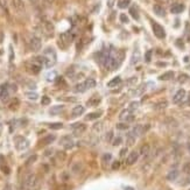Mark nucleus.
<instances>
[{
    "instance_id": "32",
    "label": "nucleus",
    "mask_w": 190,
    "mask_h": 190,
    "mask_svg": "<svg viewBox=\"0 0 190 190\" xmlns=\"http://www.w3.org/2000/svg\"><path fill=\"white\" fill-rule=\"evenodd\" d=\"M188 79H189V76H188V75H181L179 77L180 83H184V82H187Z\"/></svg>"
},
{
    "instance_id": "42",
    "label": "nucleus",
    "mask_w": 190,
    "mask_h": 190,
    "mask_svg": "<svg viewBox=\"0 0 190 190\" xmlns=\"http://www.w3.org/2000/svg\"><path fill=\"white\" fill-rule=\"evenodd\" d=\"M35 160H36V155H33L32 158L28 159V161H27V163H26V165H27V166H29V165H31V163H33Z\"/></svg>"
},
{
    "instance_id": "17",
    "label": "nucleus",
    "mask_w": 190,
    "mask_h": 190,
    "mask_svg": "<svg viewBox=\"0 0 190 190\" xmlns=\"http://www.w3.org/2000/svg\"><path fill=\"white\" fill-rule=\"evenodd\" d=\"M84 106L82 105H77L75 106L74 108H73V116L74 117H77V116H81L82 113H84Z\"/></svg>"
},
{
    "instance_id": "18",
    "label": "nucleus",
    "mask_w": 190,
    "mask_h": 190,
    "mask_svg": "<svg viewBox=\"0 0 190 190\" xmlns=\"http://www.w3.org/2000/svg\"><path fill=\"white\" fill-rule=\"evenodd\" d=\"M63 108H64V105H55L49 110V113L53 114V116H56V114H58Z\"/></svg>"
},
{
    "instance_id": "11",
    "label": "nucleus",
    "mask_w": 190,
    "mask_h": 190,
    "mask_svg": "<svg viewBox=\"0 0 190 190\" xmlns=\"http://www.w3.org/2000/svg\"><path fill=\"white\" fill-rule=\"evenodd\" d=\"M138 158H139V155H138L137 152H131V153H129V155H128L127 159H126V165L131 166V165L135 163V161L138 160Z\"/></svg>"
},
{
    "instance_id": "3",
    "label": "nucleus",
    "mask_w": 190,
    "mask_h": 190,
    "mask_svg": "<svg viewBox=\"0 0 190 190\" xmlns=\"http://www.w3.org/2000/svg\"><path fill=\"white\" fill-rule=\"evenodd\" d=\"M71 41H73V35L69 32L63 33V34H61V36H60L58 46H61L62 48H65V47H68V46L71 43Z\"/></svg>"
},
{
    "instance_id": "37",
    "label": "nucleus",
    "mask_w": 190,
    "mask_h": 190,
    "mask_svg": "<svg viewBox=\"0 0 190 190\" xmlns=\"http://www.w3.org/2000/svg\"><path fill=\"white\" fill-rule=\"evenodd\" d=\"M166 106H167V102L165 100V102H160V103H158L155 107H156V108H165Z\"/></svg>"
},
{
    "instance_id": "5",
    "label": "nucleus",
    "mask_w": 190,
    "mask_h": 190,
    "mask_svg": "<svg viewBox=\"0 0 190 190\" xmlns=\"http://www.w3.org/2000/svg\"><path fill=\"white\" fill-rule=\"evenodd\" d=\"M152 27H153V33H154V35H155L156 37L163 39V37L166 36L165 29H163V27H162L161 25H159L156 22H153V23H152Z\"/></svg>"
},
{
    "instance_id": "19",
    "label": "nucleus",
    "mask_w": 190,
    "mask_h": 190,
    "mask_svg": "<svg viewBox=\"0 0 190 190\" xmlns=\"http://www.w3.org/2000/svg\"><path fill=\"white\" fill-rule=\"evenodd\" d=\"M177 176H179V170L177 169H171L168 173V175H167V180L174 181V180L177 179Z\"/></svg>"
},
{
    "instance_id": "44",
    "label": "nucleus",
    "mask_w": 190,
    "mask_h": 190,
    "mask_svg": "<svg viewBox=\"0 0 190 190\" xmlns=\"http://www.w3.org/2000/svg\"><path fill=\"white\" fill-rule=\"evenodd\" d=\"M14 58V53H13V49H12V46L10 47V61H13Z\"/></svg>"
},
{
    "instance_id": "15",
    "label": "nucleus",
    "mask_w": 190,
    "mask_h": 190,
    "mask_svg": "<svg viewBox=\"0 0 190 190\" xmlns=\"http://www.w3.org/2000/svg\"><path fill=\"white\" fill-rule=\"evenodd\" d=\"M121 120H126V121H132L133 120V116H131L129 111L127 110H124L121 113H120V117H119Z\"/></svg>"
},
{
    "instance_id": "13",
    "label": "nucleus",
    "mask_w": 190,
    "mask_h": 190,
    "mask_svg": "<svg viewBox=\"0 0 190 190\" xmlns=\"http://www.w3.org/2000/svg\"><path fill=\"white\" fill-rule=\"evenodd\" d=\"M183 10H184V6H183L182 4H175L174 6H171L170 12H171L173 14H179L181 12H183Z\"/></svg>"
},
{
    "instance_id": "29",
    "label": "nucleus",
    "mask_w": 190,
    "mask_h": 190,
    "mask_svg": "<svg viewBox=\"0 0 190 190\" xmlns=\"http://www.w3.org/2000/svg\"><path fill=\"white\" fill-rule=\"evenodd\" d=\"M49 127H50L52 129H60V128L63 127V124H62V123H54V124H50Z\"/></svg>"
},
{
    "instance_id": "8",
    "label": "nucleus",
    "mask_w": 190,
    "mask_h": 190,
    "mask_svg": "<svg viewBox=\"0 0 190 190\" xmlns=\"http://www.w3.org/2000/svg\"><path fill=\"white\" fill-rule=\"evenodd\" d=\"M12 4H13L14 10L18 12V13L25 12V2L22 0H12Z\"/></svg>"
},
{
    "instance_id": "23",
    "label": "nucleus",
    "mask_w": 190,
    "mask_h": 190,
    "mask_svg": "<svg viewBox=\"0 0 190 190\" xmlns=\"http://www.w3.org/2000/svg\"><path fill=\"white\" fill-rule=\"evenodd\" d=\"M139 61H140V53H139V50H134V53H133V56H132V60H131V63L132 64H137L139 63Z\"/></svg>"
},
{
    "instance_id": "46",
    "label": "nucleus",
    "mask_w": 190,
    "mask_h": 190,
    "mask_svg": "<svg viewBox=\"0 0 190 190\" xmlns=\"http://www.w3.org/2000/svg\"><path fill=\"white\" fill-rule=\"evenodd\" d=\"M189 169H190V165H186L184 166V171H190Z\"/></svg>"
},
{
    "instance_id": "12",
    "label": "nucleus",
    "mask_w": 190,
    "mask_h": 190,
    "mask_svg": "<svg viewBox=\"0 0 190 190\" xmlns=\"http://www.w3.org/2000/svg\"><path fill=\"white\" fill-rule=\"evenodd\" d=\"M61 145H63V147L65 149H68V148H71L74 146V142H73L70 137H63L61 139Z\"/></svg>"
},
{
    "instance_id": "16",
    "label": "nucleus",
    "mask_w": 190,
    "mask_h": 190,
    "mask_svg": "<svg viewBox=\"0 0 190 190\" xmlns=\"http://www.w3.org/2000/svg\"><path fill=\"white\" fill-rule=\"evenodd\" d=\"M19 140H20V142H15L16 144V148L18 149H25V148H27L29 146V144H28V141L26 140V139H23V138H19Z\"/></svg>"
},
{
    "instance_id": "1",
    "label": "nucleus",
    "mask_w": 190,
    "mask_h": 190,
    "mask_svg": "<svg viewBox=\"0 0 190 190\" xmlns=\"http://www.w3.org/2000/svg\"><path fill=\"white\" fill-rule=\"evenodd\" d=\"M26 67H27V70H28L29 73L36 75L41 71L43 64L41 63V61L39 60V57H35L34 60L29 61V62H27V63H26Z\"/></svg>"
},
{
    "instance_id": "4",
    "label": "nucleus",
    "mask_w": 190,
    "mask_h": 190,
    "mask_svg": "<svg viewBox=\"0 0 190 190\" xmlns=\"http://www.w3.org/2000/svg\"><path fill=\"white\" fill-rule=\"evenodd\" d=\"M41 28H42V32L44 33L47 36H53L54 35L55 28H54V25L50 21H47V20L42 21V23H41Z\"/></svg>"
},
{
    "instance_id": "6",
    "label": "nucleus",
    "mask_w": 190,
    "mask_h": 190,
    "mask_svg": "<svg viewBox=\"0 0 190 190\" xmlns=\"http://www.w3.org/2000/svg\"><path fill=\"white\" fill-rule=\"evenodd\" d=\"M29 46L33 52H39L42 47V42L37 36H32V39L29 40Z\"/></svg>"
},
{
    "instance_id": "26",
    "label": "nucleus",
    "mask_w": 190,
    "mask_h": 190,
    "mask_svg": "<svg viewBox=\"0 0 190 190\" xmlns=\"http://www.w3.org/2000/svg\"><path fill=\"white\" fill-rule=\"evenodd\" d=\"M76 92H84V91H86L88 89H86V86H85L84 83H79V84H77L76 86H75L74 89Z\"/></svg>"
},
{
    "instance_id": "7",
    "label": "nucleus",
    "mask_w": 190,
    "mask_h": 190,
    "mask_svg": "<svg viewBox=\"0 0 190 190\" xmlns=\"http://www.w3.org/2000/svg\"><path fill=\"white\" fill-rule=\"evenodd\" d=\"M184 97H186V91H184L183 89H181V90H179V91L175 94L174 98H173V102H174L175 104H180V103L183 102Z\"/></svg>"
},
{
    "instance_id": "33",
    "label": "nucleus",
    "mask_w": 190,
    "mask_h": 190,
    "mask_svg": "<svg viewBox=\"0 0 190 190\" xmlns=\"http://www.w3.org/2000/svg\"><path fill=\"white\" fill-rule=\"evenodd\" d=\"M26 96L29 98V99H37V94H35V92H27L26 94Z\"/></svg>"
},
{
    "instance_id": "2",
    "label": "nucleus",
    "mask_w": 190,
    "mask_h": 190,
    "mask_svg": "<svg viewBox=\"0 0 190 190\" xmlns=\"http://www.w3.org/2000/svg\"><path fill=\"white\" fill-rule=\"evenodd\" d=\"M39 184V180H37V176L36 175H29L27 179L25 180V187L28 190H34Z\"/></svg>"
},
{
    "instance_id": "25",
    "label": "nucleus",
    "mask_w": 190,
    "mask_h": 190,
    "mask_svg": "<svg viewBox=\"0 0 190 190\" xmlns=\"http://www.w3.org/2000/svg\"><path fill=\"white\" fill-rule=\"evenodd\" d=\"M174 77V73L173 71H168V73H166V74L161 75L160 76V79L161 81H168L170 78H173Z\"/></svg>"
},
{
    "instance_id": "24",
    "label": "nucleus",
    "mask_w": 190,
    "mask_h": 190,
    "mask_svg": "<svg viewBox=\"0 0 190 190\" xmlns=\"http://www.w3.org/2000/svg\"><path fill=\"white\" fill-rule=\"evenodd\" d=\"M84 84L85 86H86V89H92V88L96 86V81L94 78H88L84 82Z\"/></svg>"
},
{
    "instance_id": "35",
    "label": "nucleus",
    "mask_w": 190,
    "mask_h": 190,
    "mask_svg": "<svg viewBox=\"0 0 190 190\" xmlns=\"http://www.w3.org/2000/svg\"><path fill=\"white\" fill-rule=\"evenodd\" d=\"M117 128L118 129H127L128 128V124H123V123L117 124Z\"/></svg>"
},
{
    "instance_id": "39",
    "label": "nucleus",
    "mask_w": 190,
    "mask_h": 190,
    "mask_svg": "<svg viewBox=\"0 0 190 190\" xmlns=\"http://www.w3.org/2000/svg\"><path fill=\"white\" fill-rule=\"evenodd\" d=\"M120 21L124 22V23H127V22H128V18H127L126 14H120Z\"/></svg>"
},
{
    "instance_id": "38",
    "label": "nucleus",
    "mask_w": 190,
    "mask_h": 190,
    "mask_svg": "<svg viewBox=\"0 0 190 190\" xmlns=\"http://www.w3.org/2000/svg\"><path fill=\"white\" fill-rule=\"evenodd\" d=\"M150 57H152V50H148L146 55H145V61L146 62H150Z\"/></svg>"
},
{
    "instance_id": "31",
    "label": "nucleus",
    "mask_w": 190,
    "mask_h": 190,
    "mask_svg": "<svg viewBox=\"0 0 190 190\" xmlns=\"http://www.w3.org/2000/svg\"><path fill=\"white\" fill-rule=\"evenodd\" d=\"M41 103H42V105H49V104H50V98L47 97V96H43Z\"/></svg>"
},
{
    "instance_id": "47",
    "label": "nucleus",
    "mask_w": 190,
    "mask_h": 190,
    "mask_svg": "<svg viewBox=\"0 0 190 190\" xmlns=\"http://www.w3.org/2000/svg\"><path fill=\"white\" fill-rule=\"evenodd\" d=\"M34 5H39L40 4V0H31Z\"/></svg>"
},
{
    "instance_id": "49",
    "label": "nucleus",
    "mask_w": 190,
    "mask_h": 190,
    "mask_svg": "<svg viewBox=\"0 0 190 190\" xmlns=\"http://www.w3.org/2000/svg\"><path fill=\"white\" fill-rule=\"evenodd\" d=\"M5 190H11V187H10V186H8V187H7V188H5Z\"/></svg>"
},
{
    "instance_id": "20",
    "label": "nucleus",
    "mask_w": 190,
    "mask_h": 190,
    "mask_svg": "<svg viewBox=\"0 0 190 190\" xmlns=\"http://www.w3.org/2000/svg\"><path fill=\"white\" fill-rule=\"evenodd\" d=\"M99 103H100V97H98V96L91 97V98L89 99V102H88V104L90 106H97Z\"/></svg>"
},
{
    "instance_id": "50",
    "label": "nucleus",
    "mask_w": 190,
    "mask_h": 190,
    "mask_svg": "<svg viewBox=\"0 0 190 190\" xmlns=\"http://www.w3.org/2000/svg\"><path fill=\"white\" fill-rule=\"evenodd\" d=\"M188 150H189V153H190V144L188 145Z\"/></svg>"
},
{
    "instance_id": "27",
    "label": "nucleus",
    "mask_w": 190,
    "mask_h": 190,
    "mask_svg": "<svg viewBox=\"0 0 190 190\" xmlns=\"http://www.w3.org/2000/svg\"><path fill=\"white\" fill-rule=\"evenodd\" d=\"M102 116V112H94V113H90L89 116H86V120H94V119H97Z\"/></svg>"
},
{
    "instance_id": "40",
    "label": "nucleus",
    "mask_w": 190,
    "mask_h": 190,
    "mask_svg": "<svg viewBox=\"0 0 190 190\" xmlns=\"http://www.w3.org/2000/svg\"><path fill=\"white\" fill-rule=\"evenodd\" d=\"M119 167H120V162H119V161H114L113 165H112V169H113V170H117V169H119Z\"/></svg>"
},
{
    "instance_id": "30",
    "label": "nucleus",
    "mask_w": 190,
    "mask_h": 190,
    "mask_svg": "<svg viewBox=\"0 0 190 190\" xmlns=\"http://www.w3.org/2000/svg\"><path fill=\"white\" fill-rule=\"evenodd\" d=\"M0 6L5 10L6 14H8V7H7V0H0Z\"/></svg>"
},
{
    "instance_id": "43",
    "label": "nucleus",
    "mask_w": 190,
    "mask_h": 190,
    "mask_svg": "<svg viewBox=\"0 0 190 190\" xmlns=\"http://www.w3.org/2000/svg\"><path fill=\"white\" fill-rule=\"evenodd\" d=\"M121 144V138L118 137L114 139V142H113V146H118V145H120Z\"/></svg>"
},
{
    "instance_id": "28",
    "label": "nucleus",
    "mask_w": 190,
    "mask_h": 190,
    "mask_svg": "<svg viewBox=\"0 0 190 190\" xmlns=\"http://www.w3.org/2000/svg\"><path fill=\"white\" fill-rule=\"evenodd\" d=\"M129 1L131 0H119L118 1V7L119 8H126L127 6L129 5Z\"/></svg>"
},
{
    "instance_id": "21",
    "label": "nucleus",
    "mask_w": 190,
    "mask_h": 190,
    "mask_svg": "<svg viewBox=\"0 0 190 190\" xmlns=\"http://www.w3.org/2000/svg\"><path fill=\"white\" fill-rule=\"evenodd\" d=\"M54 140H55V135H48V137H46L44 139H42L40 142H41V146H46V145L52 144Z\"/></svg>"
},
{
    "instance_id": "14",
    "label": "nucleus",
    "mask_w": 190,
    "mask_h": 190,
    "mask_svg": "<svg viewBox=\"0 0 190 190\" xmlns=\"http://www.w3.org/2000/svg\"><path fill=\"white\" fill-rule=\"evenodd\" d=\"M153 10H154V13L156 15H159V16H165L166 15V11H165V8L161 5H154Z\"/></svg>"
},
{
    "instance_id": "9",
    "label": "nucleus",
    "mask_w": 190,
    "mask_h": 190,
    "mask_svg": "<svg viewBox=\"0 0 190 190\" xmlns=\"http://www.w3.org/2000/svg\"><path fill=\"white\" fill-rule=\"evenodd\" d=\"M8 98H10L8 86H7V84H5V85H2L1 89H0V99H1L2 102H6Z\"/></svg>"
},
{
    "instance_id": "45",
    "label": "nucleus",
    "mask_w": 190,
    "mask_h": 190,
    "mask_svg": "<svg viewBox=\"0 0 190 190\" xmlns=\"http://www.w3.org/2000/svg\"><path fill=\"white\" fill-rule=\"evenodd\" d=\"M131 108H135V107H138V105H139V103H135V102H134V103H132V104H131Z\"/></svg>"
},
{
    "instance_id": "36",
    "label": "nucleus",
    "mask_w": 190,
    "mask_h": 190,
    "mask_svg": "<svg viewBox=\"0 0 190 190\" xmlns=\"http://www.w3.org/2000/svg\"><path fill=\"white\" fill-rule=\"evenodd\" d=\"M148 152H149V146H148V145L142 146V148H141V154H142V155H145V154H147Z\"/></svg>"
},
{
    "instance_id": "22",
    "label": "nucleus",
    "mask_w": 190,
    "mask_h": 190,
    "mask_svg": "<svg viewBox=\"0 0 190 190\" xmlns=\"http://www.w3.org/2000/svg\"><path fill=\"white\" fill-rule=\"evenodd\" d=\"M121 82V78L118 76V77H114L112 81H110L108 83H107V86L108 88H114V86H118V84Z\"/></svg>"
},
{
    "instance_id": "41",
    "label": "nucleus",
    "mask_w": 190,
    "mask_h": 190,
    "mask_svg": "<svg viewBox=\"0 0 190 190\" xmlns=\"http://www.w3.org/2000/svg\"><path fill=\"white\" fill-rule=\"evenodd\" d=\"M116 4V0H107V7L108 8H112Z\"/></svg>"
},
{
    "instance_id": "10",
    "label": "nucleus",
    "mask_w": 190,
    "mask_h": 190,
    "mask_svg": "<svg viewBox=\"0 0 190 190\" xmlns=\"http://www.w3.org/2000/svg\"><path fill=\"white\" fill-rule=\"evenodd\" d=\"M73 128H74V133L75 135H79L82 133H84L85 129H86V126L84 124H81V123H76L75 125H73Z\"/></svg>"
},
{
    "instance_id": "48",
    "label": "nucleus",
    "mask_w": 190,
    "mask_h": 190,
    "mask_svg": "<svg viewBox=\"0 0 190 190\" xmlns=\"http://www.w3.org/2000/svg\"><path fill=\"white\" fill-rule=\"evenodd\" d=\"M188 104L190 105V94H189V96H188Z\"/></svg>"
},
{
    "instance_id": "34",
    "label": "nucleus",
    "mask_w": 190,
    "mask_h": 190,
    "mask_svg": "<svg viewBox=\"0 0 190 190\" xmlns=\"http://www.w3.org/2000/svg\"><path fill=\"white\" fill-rule=\"evenodd\" d=\"M129 13H131V15L134 18V19H139V15H138V12H135V8L134 7H132L131 10H129Z\"/></svg>"
}]
</instances>
